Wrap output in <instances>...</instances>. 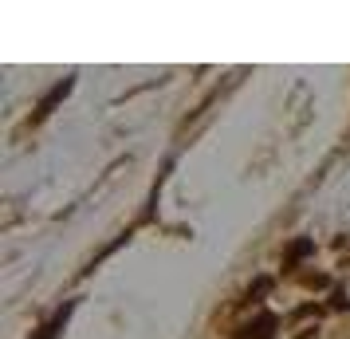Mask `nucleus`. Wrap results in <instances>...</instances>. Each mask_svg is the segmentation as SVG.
<instances>
[{
	"label": "nucleus",
	"instance_id": "f257e3e1",
	"mask_svg": "<svg viewBox=\"0 0 350 339\" xmlns=\"http://www.w3.org/2000/svg\"><path fill=\"white\" fill-rule=\"evenodd\" d=\"M237 339H275V316H271V312H260L252 323L240 327Z\"/></svg>",
	"mask_w": 350,
	"mask_h": 339
},
{
	"label": "nucleus",
	"instance_id": "f03ea898",
	"mask_svg": "<svg viewBox=\"0 0 350 339\" xmlns=\"http://www.w3.org/2000/svg\"><path fill=\"white\" fill-rule=\"evenodd\" d=\"M67 312H71V307H67ZM67 312H64V316H55V320H51L48 327H44V336H40V339H55V331H59V327L67 323Z\"/></svg>",
	"mask_w": 350,
	"mask_h": 339
}]
</instances>
